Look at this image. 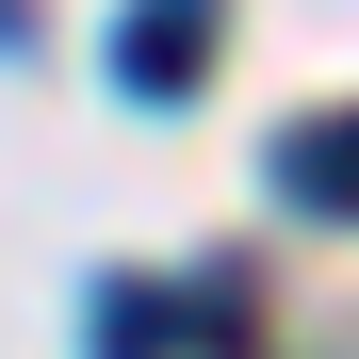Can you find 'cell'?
<instances>
[{
	"instance_id": "cell-1",
	"label": "cell",
	"mask_w": 359,
	"mask_h": 359,
	"mask_svg": "<svg viewBox=\"0 0 359 359\" xmlns=\"http://www.w3.org/2000/svg\"><path fill=\"white\" fill-rule=\"evenodd\" d=\"M212 33V0H131V33H114V66H131V98H180V49Z\"/></svg>"
}]
</instances>
